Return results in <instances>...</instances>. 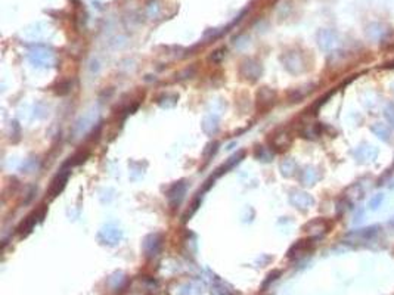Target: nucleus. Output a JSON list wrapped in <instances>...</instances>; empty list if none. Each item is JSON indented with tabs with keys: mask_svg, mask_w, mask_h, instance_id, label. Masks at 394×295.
Returning <instances> with one entry per match:
<instances>
[{
	"mask_svg": "<svg viewBox=\"0 0 394 295\" xmlns=\"http://www.w3.org/2000/svg\"><path fill=\"white\" fill-rule=\"evenodd\" d=\"M329 228H331V225L328 223L327 220L318 218V220L310 221V223L306 226V231H308L310 235H313V236H322L329 231Z\"/></svg>",
	"mask_w": 394,
	"mask_h": 295,
	"instance_id": "2",
	"label": "nucleus"
},
{
	"mask_svg": "<svg viewBox=\"0 0 394 295\" xmlns=\"http://www.w3.org/2000/svg\"><path fill=\"white\" fill-rule=\"evenodd\" d=\"M68 176H69V170L64 169V170H61V173L53 179L52 186H50V193H52V196L59 195V192L65 188V183H66V180H68Z\"/></svg>",
	"mask_w": 394,
	"mask_h": 295,
	"instance_id": "3",
	"label": "nucleus"
},
{
	"mask_svg": "<svg viewBox=\"0 0 394 295\" xmlns=\"http://www.w3.org/2000/svg\"><path fill=\"white\" fill-rule=\"evenodd\" d=\"M382 199H384V196H382V195H376V196H373V198L369 201V207H371L372 210L378 208V207H379V204L382 202Z\"/></svg>",
	"mask_w": 394,
	"mask_h": 295,
	"instance_id": "6",
	"label": "nucleus"
},
{
	"mask_svg": "<svg viewBox=\"0 0 394 295\" xmlns=\"http://www.w3.org/2000/svg\"><path fill=\"white\" fill-rule=\"evenodd\" d=\"M310 247H311V241H310V239L295 242V244L291 247V250L288 251V258H298V257L304 255L306 253H308Z\"/></svg>",
	"mask_w": 394,
	"mask_h": 295,
	"instance_id": "4",
	"label": "nucleus"
},
{
	"mask_svg": "<svg viewBox=\"0 0 394 295\" xmlns=\"http://www.w3.org/2000/svg\"><path fill=\"white\" fill-rule=\"evenodd\" d=\"M393 170H394V161H393Z\"/></svg>",
	"mask_w": 394,
	"mask_h": 295,
	"instance_id": "7",
	"label": "nucleus"
},
{
	"mask_svg": "<svg viewBox=\"0 0 394 295\" xmlns=\"http://www.w3.org/2000/svg\"><path fill=\"white\" fill-rule=\"evenodd\" d=\"M379 232V226H369V228H363L354 232L347 233V239H353V242H362V241H369L373 239Z\"/></svg>",
	"mask_w": 394,
	"mask_h": 295,
	"instance_id": "1",
	"label": "nucleus"
},
{
	"mask_svg": "<svg viewBox=\"0 0 394 295\" xmlns=\"http://www.w3.org/2000/svg\"><path fill=\"white\" fill-rule=\"evenodd\" d=\"M36 218H37V214H36V212H33L31 215H28V217L25 218V221H22V225L18 228V232H20L21 235L28 233V232L33 229L34 223H36Z\"/></svg>",
	"mask_w": 394,
	"mask_h": 295,
	"instance_id": "5",
	"label": "nucleus"
}]
</instances>
